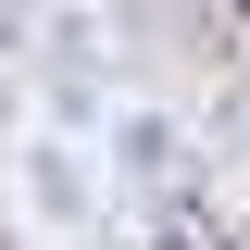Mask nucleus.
Listing matches in <instances>:
<instances>
[{
	"instance_id": "1",
	"label": "nucleus",
	"mask_w": 250,
	"mask_h": 250,
	"mask_svg": "<svg viewBox=\"0 0 250 250\" xmlns=\"http://www.w3.org/2000/svg\"><path fill=\"white\" fill-rule=\"evenodd\" d=\"M113 175L138 188V200H175V188L200 175V138H188L175 113H113Z\"/></svg>"
},
{
	"instance_id": "2",
	"label": "nucleus",
	"mask_w": 250,
	"mask_h": 250,
	"mask_svg": "<svg viewBox=\"0 0 250 250\" xmlns=\"http://www.w3.org/2000/svg\"><path fill=\"white\" fill-rule=\"evenodd\" d=\"M25 200H38V225H88L100 213V175L62 150V138H25Z\"/></svg>"
}]
</instances>
